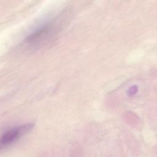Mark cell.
Instances as JSON below:
<instances>
[{"label": "cell", "mask_w": 157, "mask_h": 157, "mask_svg": "<svg viewBox=\"0 0 157 157\" xmlns=\"http://www.w3.org/2000/svg\"><path fill=\"white\" fill-rule=\"evenodd\" d=\"M137 91V87L136 86H132L131 88H129L128 90V94L129 96H132L133 94H136Z\"/></svg>", "instance_id": "cell-3"}, {"label": "cell", "mask_w": 157, "mask_h": 157, "mask_svg": "<svg viewBox=\"0 0 157 157\" xmlns=\"http://www.w3.org/2000/svg\"><path fill=\"white\" fill-rule=\"evenodd\" d=\"M67 15L63 12L37 25L22 41L21 49L26 52H35L50 44L61 31Z\"/></svg>", "instance_id": "cell-1"}, {"label": "cell", "mask_w": 157, "mask_h": 157, "mask_svg": "<svg viewBox=\"0 0 157 157\" xmlns=\"http://www.w3.org/2000/svg\"><path fill=\"white\" fill-rule=\"evenodd\" d=\"M34 127V124L28 123L15 126L7 130L1 138V149L6 148L18 141L20 138L26 134Z\"/></svg>", "instance_id": "cell-2"}]
</instances>
